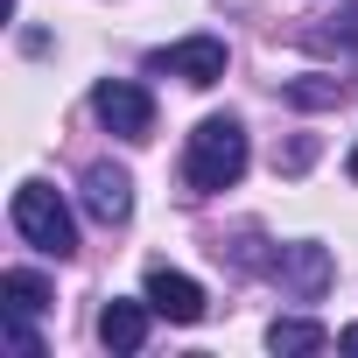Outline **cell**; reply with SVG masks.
<instances>
[{"label":"cell","instance_id":"1","mask_svg":"<svg viewBox=\"0 0 358 358\" xmlns=\"http://www.w3.org/2000/svg\"><path fill=\"white\" fill-rule=\"evenodd\" d=\"M239 176H246V127L239 120H204L190 134V148H183V183L197 197H218Z\"/></svg>","mask_w":358,"mask_h":358},{"label":"cell","instance_id":"2","mask_svg":"<svg viewBox=\"0 0 358 358\" xmlns=\"http://www.w3.org/2000/svg\"><path fill=\"white\" fill-rule=\"evenodd\" d=\"M15 232L36 246V253H50V260H71L78 253V225H71V211H64V197L50 190V183H36V176H29V183L15 190Z\"/></svg>","mask_w":358,"mask_h":358},{"label":"cell","instance_id":"3","mask_svg":"<svg viewBox=\"0 0 358 358\" xmlns=\"http://www.w3.org/2000/svg\"><path fill=\"white\" fill-rule=\"evenodd\" d=\"M92 113H99L120 141H148V134H155V99H148L134 78H99V85H92Z\"/></svg>","mask_w":358,"mask_h":358},{"label":"cell","instance_id":"4","mask_svg":"<svg viewBox=\"0 0 358 358\" xmlns=\"http://www.w3.org/2000/svg\"><path fill=\"white\" fill-rule=\"evenodd\" d=\"M148 71H169V78H183V85H218L225 78V43L218 36H183V43L155 50Z\"/></svg>","mask_w":358,"mask_h":358},{"label":"cell","instance_id":"5","mask_svg":"<svg viewBox=\"0 0 358 358\" xmlns=\"http://www.w3.org/2000/svg\"><path fill=\"white\" fill-rule=\"evenodd\" d=\"M274 281L295 295V302H323V288H330V253L323 246H281L274 253Z\"/></svg>","mask_w":358,"mask_h":358},{"label":"cell","instance_id":"6","mask_svg":"<svg viewBox=\"0 0 358 358\" xmlns=\"http://www.w3.org/2000/svg\"><path fill=\"white\" fill-rule=\"evenodd\" d=\"M85 211H92L99 225H127V218H134L127 169H113V162H92V169H85Z\"/></svg>","mask_w":358,"mask_h":358},{"label":"cell","instance_id":"7","mask_svg":"<svg viewBox=\"0 0 358 358\" xmlns=\"http://www.w3.org/2000/svg\"><path fill=\"white\" fill-rule=\"evenodd\" d=\"M148 302H155V316H169V323H197V316H204V288H197L190 274H176V267H155V274H148Z\"/></svg>","mask_w":358,"mask_h":358},{"label":"cell","instance_id":"8","mask_svg":"<svg viewBox=\"0 0 358 358\" xmlns=\"http://www.w3.org/2000/svg\"><path fill=\"white\" fill-rule=\"evenodd\" d=\"M148 316H155V302H120V295H113V302L99 309V344H106V351H141V344H148Z\"/></svg>","mask_w":358,"mask_h":358},{"label":"cell","instance_id":"9","mask_svg":"<svg viewBox=\"0 0 358 358\" xmlns=\"http://www.w3.org/2000/svg\"><path fill=\"white\" fill-rule=\"evenodd\" d=\"M267 351L274 358H302V351H330V330L309 316H274L267 323Z\"/></svg>","mask_w":358,"mask_h":358},{"label":"cell","instance_id":"10","mask_svg":"<svg viewBox=\"0 0 358 358\" xmlns=\"http://www.w3.org/2000/svg\"><path fill=\"white\" fill-rule=\"evenodd\" d=\"M0 302H8L15 316H43V309H57L50 281H43V274H29V267H8V274H0Z\"/></svg>","mask_w":358,"mask_h":358},{"label":"cell","instance_id":"11","mask_svg":"<svg viewBox=\"0 0 358 358\" xmlns=\"http://www.w3.org/2000/svg\"><path fill=\"white\" fill-rule=\"evenodd\" d=\"M288 99H295V106H344V85H337V78H295Z\"/></svg>","mask_w":358,"mask_h":358},{"label":"cell","instance_id":"12","mask_svg":"<svg viewBox=\"0 0 358 358\" xmlns=\"http://www.w3.org/2000/svg\"><path fill=\"white\" fill-rule=\"evenodd\" d=\"M0 337H8V351H22V358H43V337H36L29 316H15V309H8V323H0Z\"/></svg>","mask_w":358,"mask_h":358},{"label":"cell","instance_id":"13","mask_svg":"<svg viewBox=\"0 0 358 358\" xmlns=\"http://www.w3.org/2000/svg\"><path fill=\"white\" fill-rule=\"evenodd\" d=\"M337 43H351V50H358V0H351V8L337 15Z\"/></svg>","mask_w":358,"mask_h":358},{"label":"cell","instance_id":"14","mask_svg":"<svg viewBox=\"0 0 358 358\" xmlns=\"http://www.w3.org/2000/svg\"><path fill=\"white\" fill-rule=\"evenodd\" d=\"M337 351H358V323H351V330H337Z\"/></svg>","mask_w":358,"mask_h":358},{"label":"cell","instance_id":"15","mask_svg":"<svg viewBox=\"0 0 358 358\" xmlns=\"http://www.w3.org/2000/svg\"><path fill=\"white\" fill-rule=\"evenodd\" d=\"M351 176H358V155H351Z\"/></svg>","mask_w":358,"mask_h":358}]
</instances>
